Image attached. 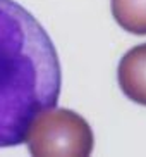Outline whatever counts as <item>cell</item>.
<instances>
[{"label":"cell","mask_w":146,"mask_h":157,"mask_svg":"<svg viewBox=\"0 0 146 157\" xmlns=\"http://www.w3.org/2000/svg\"><path fill=\"white\" fill-rule=\"evenodd\" d=\"M117 79L129 100L146 107V43L124 54L117 67Z\"/></svg>","instance_id":"obj_3"},{"label":"cell","mask_w":146,"mask_h":157,"mask_svg":"<svg viewBox=\"0 0 146 157\" xmlns=\"http://www.w3.org/2000/svg\"><path fill=\"white\" fill-rule=\"evenodd\" d=\"M62 69L55 45L36 17L14 0H0V147L26 138L40 111L57 105Z\"/></svg>","instance_id":"obj_1"},{"label":"cell","mask_w":146,"mask_h":157,"mask_svg":"<svg viewBox=\"0 0 146 157\" xmlns=\"http://www.w3.org/2000/svg\"><path fill=\"white\" fill-rule=\"evenodd\" d=\"M112 16L124 31L146 35V0H112Z\"/></svg>","instance_id":"obj_4"},{"label":"cell","mask_w":146,"mask_h":157,"mask_svg":"<svg viewBox=\"0 0 146 157\" xmlns=\"http://www.w3.org/2000/svg\"><path fill=\"white\" fill-rule=\"evenodd\" d=\"M24 142L31 155H89L95 136L82 116L53 105L33 117Z\"/></svg>","instance_id":"obj_2"}]
</instances>
